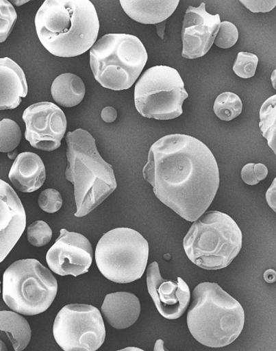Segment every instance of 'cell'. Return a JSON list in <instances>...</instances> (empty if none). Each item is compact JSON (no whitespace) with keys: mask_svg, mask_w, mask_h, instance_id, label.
Segmentation results:
<instances>
[{"mask_svg":"<svg viewBox=\"0 0 276 351\" xmlns=\"http://www.w3.org/2000/svg\"><path fill=\"white\" fill-rule=\"evenodd\" d=\"M254 163H249L246 165L244 166L241 171L242 181L249 184V186H255V184H258L260 182L254 174Z\"/></svg>","mask_w":276,"mask_h":351,"instance_id":"cell-31","label":"cell"},{"mask_svg":"<svg viewBox=\"0 0 276 351\" xmlns=\"http://www.w3.org/2000/svg\"><path fill=\"white\" fill-rule=\"evenodd\" d=\"M0 330L5 332L16 351L27 348L32 330L27 319L14 311H0Z\"/></svg>","mask_w":276,"mask_h":351,"instance_id":"cell-21","label":"cell"},{"mask_svg":"<svg viewBox=\"0 0 276 351\" xmlns=\"http://www.w3.org/2000/svg\"><path fill=\"white\" fill-rule=\"evenodd\" d=\"M149 60L144 44L136 36L107 34L90 50V66L96 81L114 91L134 84Z\"/></svg>","mask_w":276,"mask_h":351,"instance_id":"cell-6","label":"cell"},{"mask_svg":"<svg viewBox=\"0 0 276 351\" xmlns=\"http://www.w3.org/2000/svg\"><path fill=\"white\" fill-rule=\"evenodd\" d=\"M27 94V81L21 67L8 57L0 58V110H14Z\"/></svg>","mask_w":276,"mask_h":351,"instance_id":"cell-16","label":"cell"},{"mask_svg":"<svg viewBox=\"0 0 276 351\" xmlns=\"http://www.w3.org/2000/svg\"><path fill=\"white\" fill-rule=\"evenodd\" d=\"M275 73H276V70H274V72H273V73L272 75V82H273V87H274L275 89L276 88V87H275Z\"/></svg>","mask_w":276,"mask_h":351,"instance_id":"cell-40","label":"cell"},{"mask_svg":"<svg viewBox=\"0 0 276 351\" xmlns=\"http://www.w3.org/2000/svg\"><path fill=\"white\" fill-rule=\"evenodd\" d=\"M219 14L211 15L202 3L199 8L189 6L182 25V56L195 60L206 55L216 39L221 25Z\"/></svg>","mask_w":276,"mask_h":351,"instance_id":"cell-13","label":"cell"},{"mask_svg":"<svg viewBox=\"0 0 276 351\" xmlns=\"http://www.w3.org/2000/svg\"><path fill=\"white\" fill-rule=\"evenodd\" d=\"M121 350H141V351H142L143 350L138 349L137 348H127Z\"/></svg>","mask_w":276,"mask_h":351,"instance_id":"cell-41","label":"cell"},{"mask_svg":"<svg viewBox=\"0 0 276 351\" xmlns=\"http://www.w3.org/2000/svg\"><path fill=\"white\" fill-rule=\"evenodd\" d=\"M259 62L258 56L246 52L237 55L233 67L234 72L242 79H250L255 75Z\"/></svg>","mask_w":276,"mask_h":351,"instance_id":"cell-26","label":"cell"},{"mask_svg":"<svg viewBox=\"0 0 276 351\" xmlns=\"http://www.w3.org/2000/svg\"><path fill=\"white\" fill-rule=\"evenodd\" d=\"M53 335L65 351H95L104 343L105 326L101 312L88 304H68L57 315Z\"/></svg>","mask_w":276,"mask_h":351,"instance_id":"cell-10","label":"cell"},{"mask_svg":"<svg viewBox=\"0 0 276 351\" xmlns=\"http://www.w3.org/2000/svg\"><path fill=\"white\" fill-rule=\"evenodd\" d=\"M188 98L181 75L166 66L146 70L134 88L137 110L147 119L171 120L181 117Z\"/></svg>","mask_w":276,"mask_h":351,"instance_id":"cell-9","label":"cell"},{"mask_svg":"<svg viewBox=\"0 0 276 351\" xmlns=\"http://www.w3.org/2000/svg\"><path fill=\"white\" fill-rule=\"evenodd\" d=\"M147 285L160 315L168 320L183 316L190 302V291L181 278H177L176 282L164 280L158 263L153 261L147 267Z\"/></svg>","mask_w":276,"mask_h":351,"instance_id":"cell-14","label":"cell"},{"mask_svg":"<svg viewBox=\"0 0 276 351\" xmlns=\"http://www.w3.org/2000/svg\"><path fill=\"white\" fill-rule=\"evenodd\" d=\"M35 24L42 46L63 58L86 53L97 40L100 28L97 11L89 0H46Z\"/></svg>","mask_w":276,"mask_h":351,"instance_id":"cell-2","label":"cell"},{"mask_svg":"<svg viewBox=\"0 0 276 351\" xmlns=\"http://www.w3.org/2000/svg\"><path fill=\"white\" fill-rule=\"evenodd\" d=\"M271 277L275 279V271L271 269L267 270L264 274V278L268 283H273L274 280Z\"/></svg>","mask_w":276,"mask_h":351,"instance_id":"cell-35","label":"cell"},{"mask_svg":"<svg viewBox=\"0 0 276 351\" xmlns=\"http://www.w3.org/2000/svg\"><path fill=\"white\" fill-rule=\"evenodd\" d=\"M25 137L34 148L53 152L59 149L67 130L65 113L53 103L41 101L29 106L23 114Z\"/></svg>","mask_w":276,"mask_h":351,"instance_id":"cell-11","label":"cell"},{"mask_svg":"<svg viewBox=\"0 0 276 351\" xmlns=\"http://www.w3.org/2000/svg\"><path fill=\"white\" fill-rule=\"evenodd\" d=\"M86 86L79 76L64 73L53 81L51 93L57 104L66 108L78 106L86 95Z\"/></svg>","mask_w":276,"mask_h":351,"instance_id":"cell-20","label":"cell"},{"mask_svg":"<svg viewBox=\"0 0 276 351\" xmlns=\"http://www.w3.org/2000/svg\"><path fill=\"white\" fill-rule=\"evenodd\" d=\"M164 341L162 340H158L156 343H155V351H164L165 350L164 348Z\"/></svg>","mask_w":276,"mask_h":351,"instance_id":"cell-36","label":"cell"},{"mask_svg":"<svg viewBox=\"0 0 276 351\" xmlns=\"http://www.w3.org/2000/svg\"><path fill=\"white\" fill-rule=\"evenodd\" d=\"M18 156L17 151L15 149L8 153V157L10 159H16Z\"/></svg>","mask_w":276,"mask_h":351,"instance_id":"cell-38","label":"cell"},{"mask_svg":"<svg viewBox=\"0 0 276 351\" xmlns=\"http://www.w3.org/2000/svg\"><path fill=\"white\" fill-rule=\"evenodd\" d=\"M27 227V215L16 191L0 180V263L21 239Z\"/></svg>","mask_w":276,"mask_h":351,"instance_id":"cell-15","label":"cell"},{"mask_svg":"<svg viewBox=\"0 0 276 351\" xmlns=\"http://www.w3.org/2000/svg\"><path fill=\"white\" fill-rule=\"evenodd\" d=\"M22 132L14 120L0 121V152L9 153L15 150L21 143Z\"/></svg>","mask_w":276,"mask_h":351,"instance_id":"cell-24","label":"cell"},{"mask_svg":"<svg viewBox=\"0 0 276 351\" xmlns=\"http://www.w3.org/2000/svg\"><path fill=\"white\" fill-rule=\"evenodd\" d=\"M276 178H275L272 186L268 189L266 193V200L268 202V205L271 206V208L274 210V212H276L275 209V197H276Z\"/></svg>","mask_w":276,"mask_h":351,"instance_id":"cell-34","label":"cell"},{"mask_svg":"<svg viewBox=\"0 0 276 351\" xmlns=\"http://www.w3.org/2000/svg\"><path fill=\"white\" fill-rule=\"evenodd\" d=\"M46 178V167L41 158L29 152L18 155L9 173L10 180L14 187L24 193L40 189Z\"/></svg>","mask_w":276,"mask_h":351,"instance_id":"cell-17","label":"cell"},{"mask_svg":"<svg viewBox=\"0 0 276 351\" xmlns=\"http://www.w3.org/2000/svg\"><path fill=\"white\" fill-rule=\"evenodd\" d=\"M17 20L14 5L8 0H0V43L8 39Z\"/></svg>","mask_w":276,"mask_h":351,"instance_id":"cell-25","label":"cell"},{"mask_svg":"<svg viewBox=\"0 0 276 351\" xmlns=\"http://www.w3.org/2000/svg\"><path fill=\"white\" fill-rule=\"evenodd\" d=\"M253 171L256 178L259 182L264 180L268 176V169L265 165L262 163L255 164Z\"/></svg>","mask_w":276,"mask_h":351,"instance_id":"cell-33","label":"cell"},{"mask_svg":"<svg viewBox=\"0 0 276 351\" xmlns=\"http://www.w3.org/2000/svg\"><path fill=\"white\" fill-rule=\"evenodd\" d=\"M143 176L160 202L192 222L207 212L220 186L213 153L184 134L164 136L152 145Z\"/></svg>","mask_w":276,"mask_h":351,"instance_id":"cell-1","label":"cell"},{"mask_svg":"<svg viewBox=\"0 0 276 351\" xmlns=\"http://www.w3.org/2000/svg\"><path fill=\"white\" fill-rule=\"evenodd\" d=\"M214 111L218 118L229 122L241 114L242 101L238 95L234 93H223L218 95L214 105Z\"/></svg>","mask_w":276,"mask_h":351,"instance_id":"cell-23","label":"cell"},{"mask_svg":"<svg viewBox=\"0 0 276 351\" xmlns=\"http://www.w3.org/2000/svg\"><path fill=\"white\" fill-rule=\"evenodd\" d=\"M260 127L262 136L268 142V145L276 154L275 127H276V95L268 98L262 104L260 112Z\"/></svg>","mask_w":276,"mask_h":351,"instance_id":"cell-22","label":"cell"},{"mask_svg":"<svg viewBox=\"0 0 276 351\" xmlns=\"http://www.w3.org/2000/svg\"><path fill=\"white\" fill-rule=\"evenodd\" d=\"M38 206L45 213L53 214L60 210L62 206V197L54 189H48L42 191L38 197Z\"/></svg>","mask_w":276,"mask_h":351,"instance_id":"cell-29","label":"cell"},{"mask_svg":"<svg viewBox=\"0 0 276 351\" xmlns=\"http://www.w3.org/2000/svg\"><path fill=\"white\" fill-rule=\"evenodd\" d=\"M0 285H1V282H0ZM0 293H1V289H0Z\"/></svg>","mask_w":276,"mask_h":351,"instance_id":"cell-42","label":"cell"},{"mask_svg":"<svg viewBox=\"0 0 276 351\" xmlns=\"http://www.w3.org/2000/svg\"><path fill=\"white\" fill-rule=\"evenodd\" d=\"M93 251L88 239L79 233L62 229L60 238L47 254L49 269L60 276L78 277L92 264Z\"/></svg>","mask_w":276,"mask_h":351,"instance_id":"cell-12","label":"cell"},{"mask_svg":"<svg viewBox=\"0 0 276 351\" xmlns=\"http://www.w3.org/2000/svg\"><path fill=\"white\" fill-rule=\"evenodd\" d=\"M241 230L227 214L211 210L194 221L184 239L186 254L205 270H220L232 263L240 252Z\"/></svg>","mask_w":276,"mask_h":351,"instance_id":"cell-5","label":"cell"},{"mask_svg":"<svg viewBox=\"0 0 276 351\" xmlns=\"http://www.w3.org/2000/svg\"><path fill=\"white\" fill-rule=\"evenodd\" d=\"M245 312L235 298L216 283L198 285L192 293L188 313L190 334L203 346L221 348L239 337Z\"/></svg>","mask_w":276,"mask_h":351,"instance_id":"cell-4","label":"cell"},{"mask_svg":"<svg viewBox=\"0 0 276 351\" xmlns=\"http://www.w3.org/2000/svg\"><path fill=\"white\" fill-rule=\"evenodd\" d=\"M102 315L115 329H126L138 321L140 304L137 296L129 292L108 293L101 306Z\"/></svg>","mask_w":276,"mask_h":351,"instance_id":"cell-18","label":"cell"},{"mask_svg":"<svg viewBox=\"0 0 276 351\" xmlns=\"http://www.w3.org/2000/svg\"><path fill=\"white\" fill-rule=\"evenodd\" d=\"M240 3L252 12H268L276 5L275 0H240Z\"/></svg>","mask_w":276,"mask_h":351,"instance_id":"cell-30","label":"cell"},{"mask_svg":"<svg viewBox=\"0 0 276 351\" xmlns=\"http://www.w3.org/2000/svg\"><path fill=\"white\" fill-rule=\"evenodd\" d=\"M68 165L66 178L74 184L75 217L91 213L117 189L112 166L99 154L88 131L68 132L66 137Z\"/></svg>","mask_w":276,"mask_h":351,"instance_id":"cell-3","label":"cell"},{"mask_svg":"<svg viewBox=\"0 0 276 351\" xmlns=\"http://www.w3.org/2000/svg\"><path fill=\"white\" fill-rule=\"evenodd\" d=\"M8 350V348L5 346V343L0 340V351H5Z\"/></svg>","mask_w":276,"mask_h":351,"instance_id":"cell-39","label":"cell"},{"mask_svg":"<svg viewBox=\"0 0 276 351\" xmlns=\"http://www.w3.org/2000/svg\"><path fill=\"white\" fill-rule=\"evenodd\" d=\"M57 291L56 278L36 259L17 261L3 274V301L18 314L34 316L47 311Z\"/></svg>","mask_w":276,"mask_h":351,"instance_id":"cell-7","label":"cell"},{"mask_svg":"<svg viewBox=\"0 0 276 351\" xmlns=\"http://www.w3.org/2000/svg\"><path fill=\"white\" fill-rule=\"evenodd\" d=\"M117 117L118 112L113 107H106L101 111V119L107 123H112L114 122Z\"/></svg>","mask_w":276,"mask_h":351,"instance_id":"cell-32","label":"cell"},{"mask_svg":"<svg viewBox=\"0 0 276 351\" xmlns=\"http://www.w3.org/2000/svg\"><path fill=\"white\" fill-rule=\"evenodd\" d=\"M28 2H29V0H18H18H12L11 3L16 5V6H21L23 4L27 3Z\"/></svg>","mask_w":276,"mask_h":351,"instance_id":"cell-37","label":"cell"},{"mask_svg":"<svg viewBox=\"0 0 276 351\" xmlns=\"http://www.w3.org/2000/svg\"><path fill=\"white\" fill-rule=\"evenodd\" d=\"M149 256V242L136 230L118 228L99 240L95 261L100 272L112 282L127 284L140 279Z\"/></svg>","mask_w":276,"mask_h":351,"instance_id":"cell-8","label":"cell"},{"mask_svg":"<svg viewBox=\"0 0 276 351\" xmlns=\"http://www.w3.org/2000/svg\"><path fill=\"white\" fill-rule=\"evenodd\" d=\"M53 238V231L47 223L37 221L27 228V239L29 243L35 247L47 245Z\"/></svg>","mask_w":276,"mask_h":351,"instance_id":"cell-27","label":"cell"},{"mask_svg":"<svg viewBox=\"0 0 276 351\" xmlns=\"http://www.w3.org/2000/svg\"><path fill=\"white\" fill-rule=\"evenodd\" d=\"M121 8L132 20L142 24H159L176 10L179 0H121Z\"/></svg>","mask_w":276,"mask_h":351,"instance_id":"cell-19","label":"cell"},{"mask_svg":"<svg viewBox=\"0 0 276 351\" xmlns=\"http://www.w3.org/2000/svg\"><path fill=\"white\" fill-rule=\"evenodd\" d=\"M239 31L236 25L228 21L221 22L219 32L214 40L216 46L222 49L233 47L238 41Z\"/></svg>","mask_w":276,"mask_h":351,"instance_id":"cell-28","label":"cell"}]
</instances>
